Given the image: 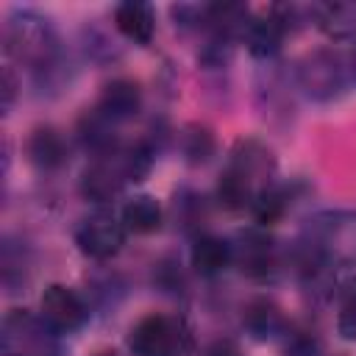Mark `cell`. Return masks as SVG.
Segmentation results:
<instances>
[{
  "label": "cell",
  "instance_id": "obj_8",
  "mask_svg": "<svg viewBox=\"0 0 356 356\" xmlns=\"http://www.w3.org/2000/svg\"><path fill=\"white\" fill-rule=\"evenodd\" d=\"M231 250H234V267L250 281L270 284L281 273H286V248H281L278 239L264 225L242 228L231 239Z\"/></svg>",
  "mask_w": 356,
  "mask_h": 356
},
{
  "label": "cell",
  "instance_id": "obj_18",
  "mask_svg": "<svg viewBox=\"0 0 356 356\" xmlns=\"http://www.w3.org/2000/svg\"><path fill=\"white\" fill-rule=\"evenodd\" d=\"M312 22L331 42H356V3H312Z\"/></svg>",
  "mask_w": 356,
  "mask_h": 356
},
{
  "label": "cell",
  "instance_id": "obj_2",
  "mask_svg": "<svg viewBox=\"0 0 356 356\" xmlns=\"http://www.w3.org/2000/svg\"><path fill=\"white\" fill-rule=\"evenodd\" d=\"M275 172L278 161L267 142L256 136L236 139L217 181V203L228 211H250L259 195L275 184Z\"/></svg>",
  "mask_w": 356,
  "mask_h": 356
},
{
  "label": "cell",
  "instance_id": "obj_16",
  "mask_svg": "<svg viewBox=\"0 0 356 356\" xmlns=\"http://www.w3.org/2000/svg\"><path fill=\"white\" fill-rule=\"evenodd\" d=\"M286 36H289V33L284 31V25L267 11L264 17H256V14L250 17V22H248L245 31H242L239 44H245L253 58L275 61V56H278V50H281V44H284Z\"/></svg>",
  "mask_w": 356,
  "mask_h": 356
},
{
  "label": "cell",
  "instance_id": "obj_23",
  "mask_svg": "<svg viewBox=\"0 0 356 356\" xmlns=\"http://www.w3.org/2000/svg\"><path fill=\"white\" fill-rule=\"evenodd\" d=\"M339 309H337V334L348 342H356V281L345 284L337 292Z\"/></svg>",
  "mask_w": 356,
  "mask_h": 356
},
{
  "label": "cell",
  "instance_id": "obj_28",
  "mask_svg": "<svg viewBox=\"0 0 356 356\" xmlns=\"http://www.w3.org/2000/svg\"><path fill=\"white\" fill-rule=\"evenodd\" d=\"M203 356H242V348L234 339H214Z\"/></svg>",
  "mask_w": 356,
  "mask_h": 356
},
{
  "label": "cell",
  "instance_id": "obj_3",
  "mask_svg": "<svg viewBox=\"0 0 356 356\" xmlns=\"http://www.w3.org/2000/svg\"><path fill=\"white\" fill-rule=\"evenodd\" d=\"M156 150L145 142H122L108 153L89 156L81 172V195L95 206H108L117 200L128 184H139L153 170Z\"/></svg>",
  "mask_w": 356,
  "mask_h": 356
},
{
  "label": "cell",
  "instance_id": "obj_10",
  "mask_svg": "<svg viewBox=\"0 0 356 356\" xmlns=\"http://www.w3.org/2000/svg\"><path fill=\"white\" fill-rule=\"evenodd\" d=\"M39 314L58 334H75L89 323L92 303L67 284H50L39 298Z\"/></svg>",
  "mask_w": 356,
  "mask_h": 356
},
{
  "label": "cell",
  "instance_id": "obj_1",
  "mask_svg": "<svg viewBox=\"0 0 356 356\" xmlns=\"http://www.w3.org/2000/svg\"><path fill=\"white\" fill-rule=\"evenodd\" d=\"M3 53L22 67L39 92H58L70 83V58L53 19L36 8H14L3 22Z\"/></svg>",
  "mask_w": 356,
  "mask_h": 356
},
{
  "label": "cell",
  "instance_id": "obj_6",
  "mask_svg": "<svg viewBox=\"0 0 356 356\" xmlns=\"http://www.w3.org/2000/svg\"><path fill=\"white\" fill-rule=\"evenodd\" d=\"M295 86L314 103H331L345 95L350 75L348 61L334 47H317L295 64Z\"/></svg>",
  "mask_w": 356,
  "mask_h": 356
},
{
  "label": "cell",
  "instance_id": "obj_26",
  "mask_svg": "<svg viewBox=\"0 0 356 356\" xmlns=\"http://www.w3.org/2000/svg\"><path fill=\"white\" fill-rule=\"evenodd\" d=\"M83 47H86V56L89 58H95V61H108V58H114L117 56V50H114V42L106 36V33H100V31H83Z\"/></svg>",
  "mask_w": 356,
  "mask_h": 356
},
{
  "label": "cell",
  "instance_id": "obj_13",
  "mask_svg": "<svg viewBox=\"0 0 356 356\" xmlns=\"http://www.w3.org/2000/svg\"><path fill=\"white\" fill-rule=\"evenodd\" d=\"M25 153L39 172H56L70 159V142L56 125H36L25 142Z\"/></svg>",
  "mask_w": 356,
  "mask_h": 356
},
{
  "label": "cell",
  "instance_id": "obj_22",
  "mask_svg": "<svg viewBox=\"0 0 356 356\" xmlns=\"http://www.w3.org/2000/svg\"><path fill=\"white\" fill-rule=\"evenodd\" d=\"M0 267H3V286L8 292H19L28 284V256H25V248L11 242V236L3 239Z\"/></svg>",
  "mask_w": 356,
  "mask_h": 356
},
{
  "label": "cell",
  "instance_id": "obj_9",
  "mask_svg": "<svg viewBox=\"0 0 356 356\" xmlns=\"http://www.w3.org/2000/svg\"><path fill=\"white\" fill-rule=\"evenodd\" d=\"M75 245L78 250L92 259V261H108L114 259L128 236V228L122 222V217L117 211H111L108 206H97L95 211L83 214L75 225Z\"/></svg>",
  "mask_w": 356,
  "mask_h": 356
},
{
  "label": "cell",
  "instance_id": "obj_25",
  "mask_svg": "<svg viewBox=\"0 0 356 356\" xmlns=\"http://www.w3.org/2000/svg\"><path fill=\"white\" fill-rule=\"evenodd\" d=\"M153 284H156L164 295H184L186 278H184L181 261H178V259H161V261L153 267Z\"/></svg>",
  "mask_w": 356,
  "mask_h": 356
},
{
  "label": "cell",
  "instance_id": "obj_11",
  "mask_svg": "<svg viewBox=\"0 0 356 356\" xmlns=\"http://www.w3.org/2000/svg\"><path fill=\"white\" fill-rule=\"evenodd\" d=\"M92 108L120 128L122 122L134 120L142 111V86L134 78H111L100 89Z\"/></svg>",
  "mask_w": 356,
  "mask_h": 356
},
{
  "label": "cell",
  "instance_id": "obj_14",
  "mask_svg": "<svg viewBox=\"0 0 356 356\" xmlns=\"http://www.w3.org/2000/svg\"><path fill=\"white\" fill-rule=\"evenodd\" d=\"M270 67L259 75L256 81V97H259V108L264 117L270 120H278V117H289L292 111V86H295V78H286L273 61H267ZM298 89V86H295Z\"/></svg>",
  "mask_w": 356,
  "mask_h": 356
},
{
  "label": "cell",
  "instance_id": "obj_19",
  "mask_svg": "<svg viewBox=\"0 0 356 356\" xmlns=\"http://www.w3.org/2000/svg\"><path fill=\"white\" fill-rule=\"evenodd\" d=\"M120 217H122L128 234L147 236V234H156V231L161 228L164 211H161V203H159L153 195L139 192V195H131V197L122 203Z\"/></svg>",
  "mask_w": 356,
  "mask_h": 356
},
{
  "label": "cell",
  "instance_id": "obj_17",
  "mask_svg": "<svg viewBox=\"0 0 356 356\" xmlns=\"http://www.w3.org/2000/svg\"><path fill=\"white\" fill-rule=\"evenodd\" d=\"M114 28L134 44H150L156 36V8L142 0H125L114 8Z\"/></svg>",
  "mask_w": 356,
  "mask_h": 356
},
{
  "label": "cell",
  "instance_id": "obj_30",
  "mask_svg": "<svg viewBox=\"0 0 356 356\" xmlns=\"http://www.w3.org/2000/svg\"><path fill=\"white\" fill-rule=\"evenodd\" d=\"M92 356H120L117 350H97V353H92Z\"/></svg>",
  "mask_w": 356,
  "mask_h": 356
},
{
  "label": "cell",
  "instance_id": "obj_27",
  "mask_svg": "<svg viewBox=\"0 0 356 356\" xmlns=\"http://www.w3.org/2000/svg\"><path fill=\"white\" fill-rule=\"evenodd\" d=\"M17 89H19V78L14 72V64H6L3 67V114L11 111V106L17 100Z\"/></svg>",
  "mask_w": 356,
  "mask_h": 356
},
{
  "label": "cell",
  "instance_id": "obj_24",
  "mask_svg": "<svg viewBox=\"0 0 356 356\" xmlns=\"http://www.w3.org/2000/svg\"><path fill=\"white\" fill-rule=\"evenodd\" d=\"M284 342V353L286 356H328L325 345L317 334L306 331V328H289V334L281 339Z\"/></svg>",
  "mask_w": 356,
  "mask_h": 356
},
{
  "label": "cell",
  "instance_id": "obj_21",
  "mask_svg": "<svg viewBox=\"0 0 356 356\" xmlns=\"http://www.w3.org/2000/svg\"><path fill=\"white\" fill-rule=\"evenodd\" d=\"M178 147H181V156L186 164L192 167H200L206 164L211 156H214V134L209 125H200V122H189L181 134H178Z\"/></svg>",
  "mask_w": 356,
  "mask_h": 356
},
{
  "label": "cell",
  "instance_id": "obj_15",
  "mask_svg": "<svg viewBox=\"0 0 356 356\" xmlns=\"http://www.w3.org/2000/svg\"><path fill=\"white\" fill-rule=\"evenodd\" d=\"M189 264L203 278L222 275L228 267H234L231 239H222L217 234H200V236H195L192 239V250H189Z\"/></svg>",
  "mask_w": 356,
  "mask_h": 356
},
{
  "label": "cell",
  "instance_id": "obj_4",
  "mask_svg": "<svg viewBox=\"0 0 356 356\" xmlns=\"http://www.w3.org/2000/svg\"><path fill=\"white\" fill-rule=\"evenodd\" d=\"M298 239L331 270L356 267V209H325L312 214Z\"/></svg>",
  "mask_w": 356,
  "mask_h": 356
},
{
  "label": "cell",
  "instance_id": "obj_7",
  "mask_svg": "<svg viewBox=\"0 0 356 356\" xmlns=\"http://www.w3.org/2000/svg\"><path fill=\"white\" fill-rule=\"evenodd\" d=\"M3 356H61V334L47 320L28 309L6 312L0 323Z\"/></svg>",
  "mask_w": 356,
  "mask_h": 356
},
{
  "label": "cell",
  "instance_id": "obj_20",
  "mask_svg": "<svg viewBox=\"0 0 356 356\" xmlns=\"http://www.w3.org/2000/svg\"><path fill=\"white\" fill-rule=\"evenodd\" d=\"M172 217L178 222V228L184 234H189L192 239L206 234L203 225L209 220V206H206V197L197 195L195 189H178L175 192V200H172Z\"/></svg>",
  "mask_w": 356,
  "mask_h": 356
},
{
  "label": "cell",
  "instance_id": "obj_5",
  "mask_svg": "<svg viewBox=\"0 0 356 356\" xmlns=\"http://www.w3.org/2000/svg\"><path fill=\"white\" fill-rule=\"evenodd\" d=\"M131 356H192L195 334L184 314L153 312L128 331Z\"/></svg>",
  "mask_w": 356,
  "mask_h": 356
},
{
  "label": "cell",
  "instance_id": "obj_12",
  "mask_svg": "<svg viewBox=\"0 0 356 356\" xmlns=\"http://www.w3.org/2000/svg\"><path fill=\"white\" fill-rule=\"evenodd\" d=\"M242 328L256 342H281L289 334L292 323L273 298H253L242 309Z\"/></svg>",
  "mask_w": 356,
  "mask_h": 356
},
{
  "label": "cell",
  "instance_id": "obj_29",
  "mask_svg": "<svg viewBox=\"0 0 356 356\" xmlns=\"http://www.w3.org/2000/svg\"><path fill=\"white\" fill-rule=\"evenodd\" d=\"M345 61H348V75H350V83H356V44L350 47V53L345 56Z\"/></svg>",
  "mask_w": 356,
  "mask_h": 356
}]
</instances>
